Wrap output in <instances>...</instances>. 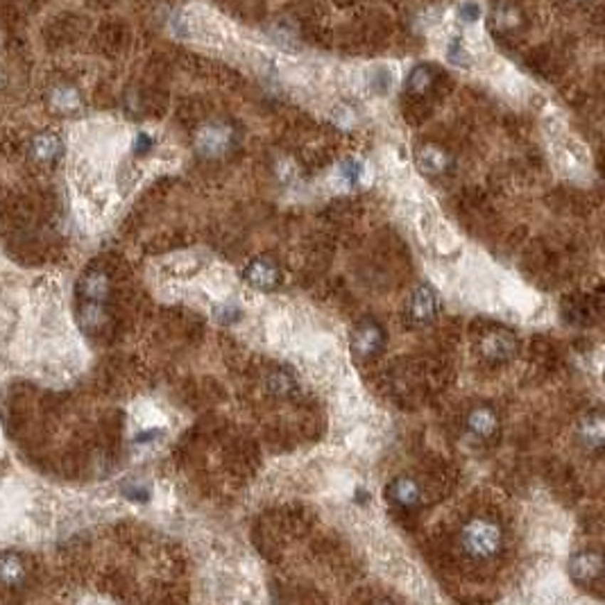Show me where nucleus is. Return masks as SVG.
I'll list each match as a JSON object with an SVG mask.
<instances>
[{
	"label": "nucleus",
	"instance_id": "nucleus-6",
	"mask_svg": "<svg viewBox=\"0 0 605 605\" xmlns=\"http://www.w3.org/2000/svg\"><path fill=\"white\" fill-rule=\"evenodd\" d=\"M243 277L256 290H275L279 286V281H281V273H279L277 263L273 261V258H268V256L254 258V261L245 268Z\"/></svg>",
	"mask_w": 605,
	"mask_h": 605
},
{
	"label": "nucleus",
	"instance_id": "nucleus-19",
	"mask_svg": "<svg viewBox=\"0 0 605 605\" xmlns=\"http://www.w3.org/2000/svg\"><path fill=\"white\" fill-rule=\"evenodd\" d=\"M340 175L342 179L349 184V186H356V184H361V177H363V166L356 162V159H349V162H344L340 166Z\"/></svg>",
	"mask_w": 605,
	"mask_h": 605
},
{
	"label": "nucleus",
	"instance_id": "nucleus-13",
	"mask_svg": "<svg viewBox=\"0 0 605 605\" xmlns=\"http://www.w3.org/2000/svg\"><path fill=\"white\" fill-rule=\"evenodd\" d=\"M431 86H433V73L428 66H415L406 80V89L413 95H424L426 91H431Z\"/></svg>",
	"mask_w": 605,
	"mask_h": 605
},
{
	"label": "nucleus",
	"instance_id": "nucleus-2",
	"mask_svg": "<svg viewBox=\"0 0 605 605\" xmlns=\"http://www.w3.org/2000/svg\"><path fill=\"white\" fill-rule=\"evenodd\" d=\"M233 147V130L227 122H206L195 134V150L204 159L225 157Z\"/></svg>",
	"mask_w": 605,
	"mask_h": 605
},
{
	"label": "nucleus",
	"instance_id": "nucleus-17",
	"mask_svg": "<svg viewBox=\"0 0 605 605\" xmlns=\"http://www.w3.org/2000/svg\"><path fill=\"white\" fill-rule=\"evenodd\" d=\"M53 105L59 111H73L80 105L78 91L70 89V86H59V89H55V93H53Z\"/></svg>",
	"mask_w": 605,
	"mask_h": 605
},
{
	"label": "nucleus",
	"instance_id": "nucleus-5",
	"mask_svg": "<svg viewBox=\"0 0 605 605\" xmlns=\"http://www.w3.org/2000/svg\"><path fill=\"white\" fill-rule=\"evenodd\" d=\"M480 354L492 363H505L517 354V340L510 331L495 329L480 340Z\"/></svg>",
	"mask_w": 605,
	"mask_h": 605
},
{
	"label": "nucleus",
	"instance_id": "nucleus-18",
	"mask_svg": "<svg viewBox=\"0 0 605 605\" xmlns=\"http://www.w3.org/2000/svg\"><path fill=\"white\" fill-rule=\"evenodd\" d=\"M447 61H449V64H453V66L467 68L469 64H472V55L467 53V48L461 41H451L447 46Z\"/></svg>",
	"mask_w": 605,
	"mask_h": 605
},
{
	"label": "nucleus",
	"instance_id": "nucleus-20",
	"mask_svg": "<svg viewBox=\"0 0 605 605\" xmlns=\"http://www.w3.org/2000/svg\"><path fill=\"white\" fill-rule=\"evenodd\" d=\"M456 14H458V19L463 23H476L480 16H483V9H480L478 3H472V0H465V3L458 5V9H456Z\"/></svg>",
	"mask_w": 605,
	"mask_h": 605
},
{
	"label": "nucleus",
	"instance_id": "nucleus-22",
	"mask_svg": "<svg viewBox=\"0 0 605 605\" xmlns=\"http://www.w3.org/2000/svg\"><path fill=\"white\" fill-rule=\"evenodd\" d=\"M374 78H377V89H379V91H386V89H390V82H392V80H390V73H386V70H379Z\"/></svg>",
	"mask_w": 605,
	"mask_h": 605
},
{
	"label": "nucleus",
	"instance_id": "nucleus-3",
	"mask_svg": "<svg viewBox=\"0 0 605 605\" xmlns=\"http://www.w3.org/2000/svg\"><path fill=\"white\" fill-rule=\"evenodd\" d=\"M440 311V300H438V293L422 283L411 293V300H409V317L417 325H428L433 322L436 315Z\"/></svg>",
	"mask_w": 605,
	"mask_h": 605
},
{
	"label": "nucleus",
	"instance_id": "nucleus-1",
	"mask_svg": "<svg viewBox=\"0 0 605 605\" xmlns=\"http://www.w3.org/2000/svg\"><path fill=\"white\" fill-rule=\"evenodd\" d=\"M461 544L467 555L476 560L495 558L503 547V533L501 526L485 517H476V520L467 522L461 533Z\"/></svg>",
	"mask_w": 605,
	"mask_h": 605
},
{
	"label": "nucleus",
	"instance_id": "nucleus-12",
	"mask_svg": "<svg viewBox=\"0 0 605 605\" xmlns=\"http://www.w3.org/2000/svg\"><path fill=\"white\" fill-rule=\"evenodd\" d=\"M522 26V14L520 9L512 5H501L492 11V28L497 32H512Z\"/></svg>",
	"mask_w": 605,
	"mask_h": 605
},
{
	"label": "nucleus",
	"instance_id": "nucleus-8",
	"mask_svg": "<svg viewBox=\"0 0 605 605\" xmlns=\"http://www.w3.org/2000/svg\"><path fill=\"white\" fill-rule=\"evenodd\" d=\"M467 428L478 440H492L499 431V417L490 406H476L467 415Z\"/></svg>",
	"mask_w": 605,
	"mask_h": 605
},
{
	"label": "nucleus",
	"instance_id": "nucleus-14",
	"mask_svg": "<svg viewBox=\"0 0 605 605\" xmlns=\"http://www.w3.org/2000/svg\"><path fill=\"white\" fill-rule=\"evenodd\" d=\"M265 386L270 392L277 394V397H288L295 390V379L286 372V369H273V372L268 374Z\"/></svg>",
	"mask_w": 605,
	"mask_h": 605
},
{
	"label": "nucleus",
	"instance_id": "nucleus-11",
	"mask_svg": "<svg viewBox=\"0 0 605 605\" xmlns=\"http://www.w3.org/2000/svg\"><path fill=\"white\" fill-rule=\"evenodd\" d=\"M578 436H580V442H583L589 451H601L603 440H605V422H603L601 413L587 415L578 426Z\"/></svg>",
	"mask_w": 605,
	"mask_h": 605
},
{
	"label": "nucleus",
	"instance_id": "nucleus-15",
	"mask_svg": "<svg viewBox=\"0 0 605 605\" xmlns=\"http://www.w3.org/2000/svg\"><path fill=\"white\" fill-rule=\"evenodd\" d=\"M59 152V141L53 137V134H43V137H36V141L32 143V154L39 162H51L55 159V154Z\"/></svg>",
	"mask_w": 605,
	"mask_h": 605
},
{
	"label": "nucleus",
	"instance_id": "nucleus-21",
	"mask_svg": "<svg viewBox=\"0 0 605 605\" xmlns=\"http://www.w3.org/2000/svg\"><path fill=\"white\" fill-rule=\"evenodd\" d=\"M152 147V139L147 137V134H139L137 137V143H134V152L137 154H145L147 150Z\"/></svg>",
	"mask_w": 605,
	"mask_h": 605
},
{
	"label": "nucleus",
	"instance_id": "nucleus-16",
	"mask_svg": "<svg viewBox=\"0 0 605 605\" xmlns=\"http://www.w3.org/2000/svg\"><path fill=\"white\" fill-rule=\"evenodd\" d=\"M23 578V564L16 555H5L0 560V580L7 585H16L19 580Z\"/></svg>",
	"mask_w": 605,
	"mask_h": 605
},
{
	"label": "nucleus",
	"instance_id": "nucleus-9",
	"mask_svg": "<svg viewBox=\"0 0 605 605\" xmlns=\"http://www.w3.org/2000/svg\"><path fill=\"white\" fill-rule=\"evenodd\" d=\"M386 495L390 497V501H392V503H397L399 508H404V510L415 508V505L419 503V499H422V492H419V485L415 483L413 478H406V476L394 478L392 483L388 485Z\"/></svg>",
	"mask_w": 605,
	"mask_h": 605
},
{
	"label": "nucleus",
	"instance_id": "nucleus-7",
	"mask_svg": "<svg viewBox=\"0 0 605 605\" xmlns=\"http://www.w3.org/2000/svg\"><path fill=\"white\" fill-rule=\"evenodd\" d=\"M569 574L576 583L587 585L603 574V558L596 551H580L572 555L569 560Z\"/></svg>",
	"mask_w": 605,
	"mask_h": 605
},
{
	"label": "nucleus",
	"instance_id": "nucleus-10",
	"mask_svg": "<svg viewBox=\"0 0 605 605\" xmlns=\"http://www.w3.org/2000/svg\"><path fill=\"white\" fill-rule=\"evenodd\" d=\"M417 164L426 175H442L451 168V157L440 145H424L417 154Z\"/></svg>",
	"mask_w": 605,
	"mask_h": 605
},
{
	"label": "nucleus",
	"instance_id": "nucleus-4",
	"mask_svg": "<svg viewBox=\"0 0 605 605\" xmlns=\"http://www.w3.org/2000/svg\"><path fill=\"white\" fill-rule=\"evenodd\" d=\"M384 347V329L372 320L361 322L352 333V352L358 358H374Z\"/></svg>",
	"mask_w": 605,
	"mask_h": 605
}]
</instances>
